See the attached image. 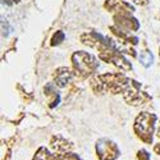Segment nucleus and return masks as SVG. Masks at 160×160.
Instances as JSON below:
<instances>
[{
  "mask_svg": "<svg viewBox=\"0 0 160 160\" xmlns=\"http://www.w3.org/2000/svg\"><path fill=\"white\" fill-rule=\"evenodd\" d=\"M138 59H140V63L143 67H146V68L150 67L152 64V62H154V57H152V54L150 51H142L140 54V57H138Z\"/></svg>",
  "mask_w": 160,
  "mask_h": 160,
  "instance_id": "nucleus-1",
  "label": "nucleus"
},
{
  "mask_svg": "<svg viewBox=\"0 0 160 160\" xmlns=\"http://www.w3.org/2000/svg\"><path fill=\"white\" fill-rule=\"evenodd\" d=\"M71 78V73L68 69H60L59 73H58V77H57V82L60 85V86H64L67 82L69 81Z\"/></svg>",
  "mask_w": 160,
  "mask_h": 160,
  "instance_id": "nucleus-2",
  "label": "nucleus"
},
{
  "mask_svg": "<svg viewBox=\"0 0 160 160\" xmlns=\"http://www.w3.org/2000/svg\"><path fill=\"white\" fill-rule=\"evenodd\" d=\"M142 154H143V152H142V151H140V155H138V159H140V160H149V159H150L149 154L146 152V151H145V155H142Z\"/></svg>",
  "mask_w": 160,
  "mask_h": 160,
  "instance_id": "nucleus-3",
  "label": "nucleus"
}]
</instances>
